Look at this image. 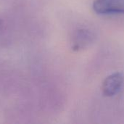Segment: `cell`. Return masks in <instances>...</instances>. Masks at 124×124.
Returning a JSON list of instances; mask_svg holds the SVG:
<instances>
[{"label": "cell", "instance_id": "cell-2", "mask_svg": "<svg viewBox=\"0 0 124 124\" xmlns=\"http://www.w3.org/2000/svg\"><path fill=\"white\" fill-rule=\"evenodd\" d=\"M124 84V76L120 73H113L107 77L103 82L102 92L107 97H112L118 94Z\"/></svg>", "mask_w": 124, "mask_h": 124}, {"label": "cell", "instance_id": "cell-1", "mask_svg": "<svg viewBox=\"0 0 124 124\" xmlns=\"http://www.w3.org/2000/svg\"><path fill=\"white\" fill-rule=\"evenodd\" d=\"M93 9L98 14H124V0H95Z\"/></svg>", "mask_w": 124, "mask_h": 124}]
</instances>
